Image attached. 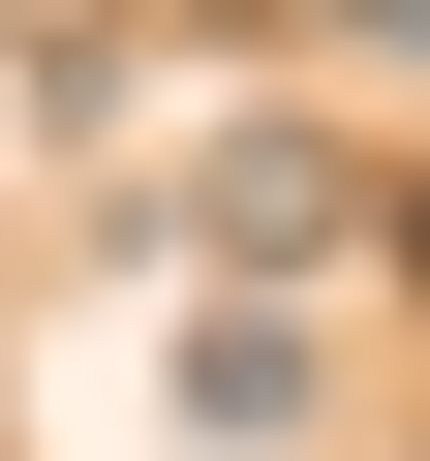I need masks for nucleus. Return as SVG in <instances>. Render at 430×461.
Returning <instances> with one entry per match:
<instances>
[{"label": "nucleus", "instance_id": "nucleus-1", "mask_svg": "<svg viewBox=\"0 0 430 461\" xmlns=\"http://www.w3.org/2000/svg\"><path fill=\"white\" fill-rule=\"evenodd\" d=\"M184 247H246V277H308V247H338V154H308V123H246V154L184 185Z\"/></svg>", "mask_w": 430, "mask_h": 461}, {"label": "nucleus", "instance_id": "nucleus-2", "mask_svg": "<svg viewBox=\"0 0 430 461\" xmlns=\"http://www.w3.org/2000/svg\"><path fill=\"white\" fill-rule=\"evenodd\" d=\"M184 430H246V461H277V430H308V339H277V308H215V339H184Z\"/></svg>", "mask_w": 430, "mask_h": 461}, {"label": "nucleus", "instance_id": "nucleus-3", "mask_svg": "<svg viewBox=\"0 0 430 461\" xmlns=\"http://www.w3.org/2000/svg\"><path fill=\"white\" fill-rule=\"evenodd\" d=\"M399 247H430V185H399Z\"/></svg>", "mask_w": 430, "mask_h": 461}, {"label": "nucleus", "instance_id": "nucleus-4", "mask_svg": "<svg viewBox=\"0 0 430 461\" xmlns=\"http://www.w3.org/2000/svg\"><path fill=\"white\" fill-rule=\"evenodd\" d=\"M399 32H430V0H399Z\"/></svg>", "mask_w": 430, "mask_h": 461}]
</instances>
